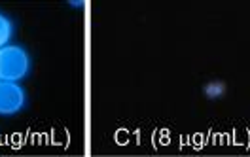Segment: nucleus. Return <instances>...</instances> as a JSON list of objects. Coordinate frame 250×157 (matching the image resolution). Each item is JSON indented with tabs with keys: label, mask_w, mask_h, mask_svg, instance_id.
Returning <instances> with one entry per match:
<instances>
[{
	"label": "nucleus",
	"mask_w": 250,
	"mask_h": 157,
	"mask_svg": "<svg viewBox=\"0 0 250 157\" xmlns=\"http://www.w3.org/2000/svg\"><path fill=\"white\" fill-rule=\"evenodd\" d=\"M25 104V93L14 81L0 79V114L12 116L23 108Z\"/></svg>",
	"instance_id": "f03ea898"
},
{
	"label": "nucleus",
	"mask_w": 250,
	"mask_h": 157,
	"mask_svg": "<svg viewBox=\"0 0 250 157\" xmlns=\"http://www.w3.org/2000/svg\"><path fill=\"white\" fill-rule=\"evenodd\" d=\"M10 36H12V23L8 17L0 16V47L10 40Z\"/></svg>",
	"instance_id": "7ed1b4c3"
},
{
	"label": "nucleus",
	"mask_w": 250,
	"mask_h": 157,
	"mask_svg": "<svg viewBox=\"0 0 250 157\" xmlns=\"http://www.w3.org/2000/svg\"><path fill=\"white\" fill-rule=\"evenodd\" d=\"M29 68H31V59L23 47H0V79L17 81L29 74Z\"/></svg>",
	"instance_id": "f257e3e1"
},
{
	"label": "nucleus",
	"mask_w": 250,
	"mask_h": 157,
	"mask_svg": "<svg viewBox=\"0 0 250 157\" xmlns=\"http://www.w3.org/2000/svg\"><path fill=\"white\" fill-rule=\"evenodd\" d=\"M205 91H207V95H208V97H218V95H222L224 93V85H214V83H212V85H207V89H205Z\"/></svg>",
	"instance_id": "20e7f679"
}]
</instances>
